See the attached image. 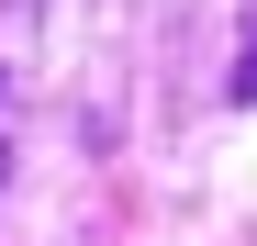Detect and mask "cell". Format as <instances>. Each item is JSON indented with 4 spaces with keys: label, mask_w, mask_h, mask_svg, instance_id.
<instances>
[{
    "label": "cell",
    "mask_w": 257,
    "mask_h": 246,
    "mask_svg": "<svg viewBox=\"0 0 257 246\" xmlns=\"http://www.w3.org/2000/svg\"><path fill=\"white\" fill-rule=\"evenodd\" d=\"M235 101H257V12H246V45H235V78H224Z\"/></svg>",
    "instance_id": "obj_1"
}]
</instances>
